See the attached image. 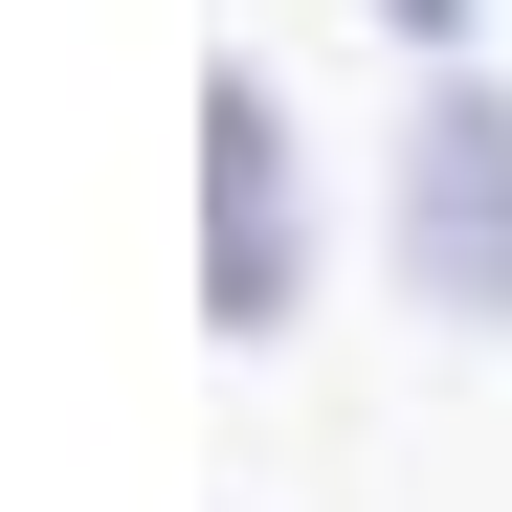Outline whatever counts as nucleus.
I'll return each mask as SVG.
<instances>
[{"label": "nucleus", "mask_w": 512, "mask_h": 512, "mask_svg": "<svg viewBox=\"0 0 512 512\" xmlns=\"http://www.w3.org/2000/svg\"><path fill=\"white\" fill-rule=\"evenodd\" d=\"M379 245L446 334H512V67H423L379 156Z\"/></svg>", "instance_id": "obj_1"}, {"label": "nucleus", "mask_w": 512, "mask_h": 512, "mask_svg": "<svg viewBox=\"0 0 512 512\" xmlns=\"http://www.w3.org/2000/svg\"><path fill=\"white\" fill-rule=\"evenodd\" d=\"M312 268H334V245H312V134H290V90H268V67H201V334H245V357H268V334L312 312Z\"/></svg>", "instance_id": "obj_2"}, {"label": "nucleus", "mask_w": 512, "mask_h": 512, "mask_svg": "<svg viewBox=\"0 0 512 512\" xmlns=\"http://www.w3.org/2000/svg\"><path fill=\"white\" fill-rule=\"evenodd\" d=\"M379 23H401L423 67H490V45H468V23H490V0H379Z\"/></svg>", "instance_id": "obj_3"}]
</instances>
